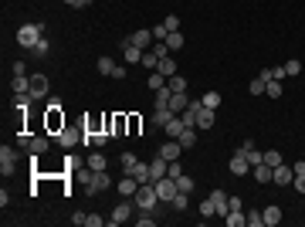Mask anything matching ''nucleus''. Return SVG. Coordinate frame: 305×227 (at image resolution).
Returning <instances> with one entry per match:
<instances>
[{
	"label": "nucleus",
	"mask_w": 305,
	"mask_h": 227,
	"mask_svg": "<svg viewBox=\"0 0 305 227\" xmlns=\"http://www.w3.org/2000/svg\"><path fill=\"white\" fill-rule=\"evenodd\" d=\"M41 38H44V27H41V24H24V27H17V44L24 51H31Z\"/></svg>",
	"instance_id": "nucleus-1"
},
{
	"label": "nucleus",
	"mask_w": 305,
	"mask_h": 227,
	"mask_svg": "<svg viewBox=\"0 0 305 227\" xmlns=\"http://www.w3.org/2000/svg\"><path fill=\"white\" fill-rule=\"evenodd\" d=\"M133 200H136V207H139V210H152L156 204H163L152 183H139V190H136V197H133Z\"/></svg>",
	"instance_id": "nucleus-2"
},
{
	"label": "nucleus",
	"mask_w": 305,
	"mask_h": 227,
	"mask_svg": "<svg viewBox=\"0 0 305 227\" xmlns=\"http://www.w3.org/2000/svg\"><path fill=\"white\" fill-rule=\"evenodd\" d=\"M152 187H156V193H159V200H163V204H173V197L180 193V187H176V180H173L170 173H166V176H159Z\"/></svg>",
	"instance_id": "nucleus-3"
},
{
	"label": "nucleus",
	"mask_w": 305,
	"mask_h": 227,
	"mask_svg": "<svg viewBox=\"0 0 305 227\" xmlns=\"http://www.w3.org/2000/svg\"><path fill=\"white\" fill-rule=\"evenodd\" d=\"M65 129V115H61V102L51 98V105H48V133H61Z\"/></svg>",
	"instance_id": "nucleus-4"
},
{
	"label": "nucleus",
	"mask_w": 305,
	"mask_h": 227,
	"mask_svg": "<svg viewBox=\"0 0 305 227\" xmlns=\"http://www.w3.org/2000/svg\"><path fill=\"white\" fill-rule=\"evenodd\" d=\"M133 210H136V200H129V197H126V200H122V204H119V207L112 210V217H109V227L126 224V221L133 217Z\"/></svg>",
	"instance_id": "nucleus-5"
},
{
	"label": "nucleus",
	"mask_w": 305,
	"mask_h": 227,
	"mask_svg": "<svg viewBox=\"0 0 305 227\" xmlns=\"http://www.w3.org/2000/svg\"><path fill=\"white\" fill-rule=\"evenodd\" d=\"M0 173H3V176H14V173H17V150H10V146L0 150Z\"/></svg>",
	"instance_id": "nucleus-6"
},
{
	"label": "nucleus",
	"mask_w": 305,
	"mask_h": 227,
	"mask_svg": "<svg viewBox=\"0 0 305 227\" xmlns=\"http://www.w3.org/2000/svg\"><path fill=\"white\" fill-rule=\"evenodd\" d=\"M109 187H112V176H109V170H95L85 190H88V193H102V190H109Z\"/></svg>",
	"instance_id": "nucleus-7"
},
{
	"label": "nucleus",
	"mask_w": 305,
	"mask_h": 227,
	"mask_svg": "<svg viewBox=\"0 0 305 227\" xmlns=\"http://www.w3.org/2000/svg\"><path fill=\"white\" fill-rule=\"evenodd\" d=\"M292 180H295V170L285 166V163H278V166L271 170V183H275V187H292Z\"/></svg>",
	"instance_id": "nucleus-8"
},
{
	"label": "nucleus",
	"mask_w": 305,
	"mask_h": 227,
	"mask_svg": "<svg viewBox=\"0 0 305 227\" xmlns=\"http://www.w3.org/2000/svg\"><path fill=\"white\" fill-rule=\"evenodd\" d=\"M31 95H34V102H41V98L51 95V81H48V75H34L31 78Z\"/></svg>",
	"instance_id": "nucleus-9"
},
{
	"label": "nucleus",
	"mask_w": 305,
	"mask_h": 227,
	"mask_svg": "<svg viewBox=\"0 0 305 227\" xmlns=\"http://www.w3.org/2000/svg\"><path fill=\"white\" fill-rule=\"evenodd\" d=\"M228 166H230V173H234V176H244V173L251 170V159H248V152H244V150H237L234 156H230V163H228Z\"/></svg>",
	"instance_id": "nucleus-10"
},
{
	"label": "nucleus",
	"mask_w": 305,
	"mask_h": 227,
	"mask_svg": "<svg viewBox=\"0 0 305 227\" xmlns=\"http://www.w3.org/2000/svg\"><path fill=\"white\" fill-rule=\"evenodd\" d=\"M210 200H214L217 217H228V214H230V197L224 193V190H210Z\"/></svg>",
	"instance_id": "nucleus-11"
},
{
	"label": "nucleus",
	"mask_w": 305,
	"mask_h": 227,
	"mask_svg": "<svg viewBox=\"0 0 305 227\" xmlns=\"http://www.w3.org/2000/svg\"><path fill=\"white\" fill-rule=\"evenodd\" d=\"M143 55H146L143 48H136L129 38H122V58H126V65H139V61H143Z\"/></svg>",
	"instance_id": "nucleus-12"
},
{
	"label": "nucleus",
	"mask_w": 305,
	"mask_h": 227,
	"mask_svg": "<svg viewBox=\"0 0 305 227\" xmlns=\"http://www.w3.org/2000/svg\"><path fill=\"white\" fill-rule=\"evenodd\" d=\"M81 136H85V133H78V129H72V126H65V129H61L55 139L65 146V150H72V146H78V143H81Z\"/></svg>",
	"instance_id": "nucleus-13"
},
{
	"label": "nucleus",
	"mask_w": 305,
	"mask_h": 227,
	"mask_svg": "<svg viewBox=\"0 0 305 227\" xmlns=\"http://www.w3.org/2000/svg\"><path fill=\"white\" fill-rule=\"evenodd\" d=\"M129 41H133L136 48H143V51H150V48H152V41H156V38H152V31H150V27H139L136 34H129Z\"/></svg>",
	"instance_id": "nucleus-14"
},
{
	"label": "nucleus",
	"mask_w": 305,
	"mask_h": 227,
	"mask_svg": "<svg viewBox=\"0 0 305 227\" xmlns=\"http://www.w3.org/2000/svg\"><path fill=\"white\" fill-rule=\"evenodd\" d=\"M217 122V115H214V109H207L204 102H200V109H197V129H210Z\"/></svg>",
	"instance_id": "nucleus-15"
},
{
	"label": "nucleus",
	"mask_w": 305,
	"mask_h": 227,
	"mask_svg": "<svg viewBox=\"0 0 305 227\" xmlns=\"http://www.w3.org/2000/svg\"><path fill=\"white\" fill-rule=\"evenodd\" d=\"M166 166H170V159H163V156L156 152V159L150 163V183H156L159 176H166Z\"/></svg>",
	"instance_id": "nucleus-16"
},
{
	"label": "nucleus",
	"mask_w": 305,
	"mask_h": 227,
	"mask_svg": "<svg viewBox=\"0 0 305 227\" xmlns=\"http://www.w3.org/2000/svg\"><path fill=\"white\" fill-rule=\"evenodd\" d=\"M115 190H119L122 197H136V190H139V180H136V176H129V173H126V176H122V180L115 183Z\"/></svg>",
	"instance_id": "nucleus-17"
},
{
	"label": "nucleus",
	"mask_w": 305,
	"mask_h": 227,
	"mask_svg": "<svg viewBox=\"0 0 305 227\" xmlns=\"http://www.w3.org/2000/svg\"><path fill=\"white\" fill-rule=\"evenodd\" d=\"M109 139H112V136L105 133V129H102V133H85V136H81V143H85V146H95V150H102Z\"/></svg>",
	"instance_id": "nucleus-18"
},
{
	"label": "nucleus",
	"mask_w": 305,
	"mask_h": 227,
	"mask_svg": "<svg viewBox=\"0 0 305 227\" xmlns=\"http://www.w3.org/2000/svg\"><path fill=\"white\" fill-rule=\"evenodd\" d=\"M112 136L115 139H119V136H129V115H122V112L112 115Z\"/></svg>",
	"instance_id": "nucleus-19"
},
{
	"label": "nucleus",
	"mask_w": 305,
	"mask_h": 227,
	"mask_svg": "<svg viewBox=\"0 0 305 227\" xmlns=\"http://www.w3.org/2000/svg\"><path fill=\"white\" fill-rule=\"evenodd\" d=\"M180 152H183V146H180L176 139H166V143L159 146V156H163V159H180Z\"/></svg>",
	"instance_id": "nucleus-20"
},
{
	"label": "nucleus",
	"mask_w": 305,
	"mask_h": 227,
	"mask_svg": "<svg viewBox=\"0 0 305 227\" xmlns=\"http://www.w3.org/2000/svg\"><path fill=\"white\" fill-rule=\"evenodd\" d=\"M173 115H176V112H173L170 105H166V109H152V115H150V122H152V126H159V129H163V126H166V122H170Z\"/></svg>",
	"instance_id": "nucleus-21"
},
{
	"label": "nucleus",
	"mask_w": 305,
	"mask_h": 227,
	"mask_svg": "<svg viewBox=\"0 0 305 227\" xmlns=\"http://www.w3.org/2000/svg\"><path fill=\"white\" fill-rule=\"evenodd\" d=\"M170 98H173L170 85H163L159 92H152V109H166V105H170Z\"/></svg>",
	"instance_id": "nucleus-22"
},
{
	"label": "nucleus",
	"mask_w": 305,
	"mask_h": 227,
	"mask_svg": "<svg viewBox=\"0 0 305 227\" xmlns=\"http://www.w3.org/2000/svg\"><path fill=\"white\" fill-rule=\"evenodd\" d=\"M156 72H159L163 78H173V75H176V61H173L170 55H163V58H159V65H156Z\"/></svg>",
	"instance_id": "nucleus-23"
},
{
	"label": "nucleus",
	"mask_w": 305,
	"mask_h": 227,
	"mask_svg": "<svg viewBox=\"0 0 305 227\" xmlns=\"http://www.w3.org/2000/svg\"><path fill=\"white\" fill-rule=\"evenodd\" d=\"M163 129H166V136H170V139H180L187 126H183V119H180V115H173V119L166 122V126H163Z\"/></svg>",
	"instance_id": "nucleus-24"
},
{
	"label": "nucleus",
	"mask_w": 305,
	"mask_h": 227,
	"mask_svg": "<svg viewBox=\"0 0 305 227\" xmlns=\"http://www.w3.org/2000/svg\"><path fill=\"white\" fill-rule=\"evenodd\" d=\"M261 214H265V227H278V224H282V210H278V204L265 207Z\"/></svg>",
	"instance_id": "nucleus-25"
},
{
	"label": "nucleus",
	"mask_w": 305,
	"mask_h": 227,
	"mask_svg": "<svg viewBox=\"0 0 305 227\" xmlns=\"http://www.w3.org/2000/svg\"><path fill=\"white\" fill-rule=\"evenodd\" d=\"M187 105H190V95H187V92H173V98H170V109H173V112L180 115Z\"/></svg>",
	"instance_id": "nucleus-26"
},
{
	"label": "nucleus",
	"mask_w": 305,
	"mask_h": 227,
	"mask_svg": "<svg viewBox=\"0 0 305 227\" xmlns=\"http://www.w3.org/2000/svg\"><path fill=\"white\" fill-rule=\"evenodd\" d=\"M176 143H180L183 150H193V146H197V126H187V129H183V136H180Z\"/></svg>",
	"instance_id": "nucleus-27"
},
{
	"label": "nucleus",
	"mask_w": 305,
	"mask_h": 227,
	"mask_svg": "<svg viewBox=\"0 0 305 227\" xmlns=\"http://www.w3.org/2000/svg\"><path fill=\"white\" fill-rule=\"evenodd\" d=\"M10 88H14V95H27V92H31V78H27V75H14Z\"/></svg>",
	"instance_id": "nucleus-28"
},
{
	"label": "nucleus",
	"mask_w": 305,
	"mask_h": 227,
	"mask_svg": "<svg viewBox=\"0 0 305 227\" xmlns=\"http://www.w3.org/2000/svg\"><path fill=\"white\" fill-rule=\"evenodd\" d=\"M34 105V95L27 92V95H14V109H17L20 115H27V109Z\"/></svg>",
	"instance_id": "nucleus-29"
},
{
	"label": "nucleus",
	"mask_w": 305,
	"mask_h": 227,
	"mask_svg": "<svg viewBox=\"0 0 305 227\" xmlns=\"http://www.w3.org/2000/svg\"><path fill=\"white\" fill-rule=\"evenodd\" d=\"M48 146H51V139H48V136H34V143H31V156L48 152Z\"/></svg>",
	"instance_id": "nucleus-30"
},
{
	"label": "nucleus",
	"mask_w": 305,
	"mask_h": 227,
	"mask_svg": "<svg viewBox=\"0 0 305 227\" xmlns=\"http://www.w3.org/2000/svg\"><path fill=\"white\" fill-rule=\"evenodd\" d=\"M251 170H254V180H258V183H271V166H268V163H258V166H251Z\"/></svg>",
	"instance_id": "nucleus-31"
},
{
	"label": "nucleus",
	"mask_w": 305,
	"mask_h": 227,
	"mask_svg": "<svg viewBox=\"0 0 305 227\" xmlns=\"http://www.w3.org/2000/svg\"><path fill=\"white\" fill-rule=\"evenodd\" d=\"M244 227H265V214L261 210H248L244 214Z\"/></svg>",
	"instance_id": "nucleus-32"
},
{
	"label": "nucleus",
	"mask_w": 305,
	"mask_h": 227,
	"mask_svg": "<svg viewBox=\"0 0 305 227\" xmlns=\"http://www.w3.org/2000/svg\"><path fill=\"white\" fill-rule=\"evenodd\" d=\"M95 68H98V75H112V72H115V61H112L109 55H102V58L95 61Z\"/></svg>",
	"instance_id": "nucleus-33"
},
{
	"label": "nucleus",
	"mask_w": 305,
	"mask_h": 227,
	"mask_svg": "<svg viewBox=\"0 0 305 227\" xmlns=\"http://www.w3.org/2000/svg\"><path fill=\"white\" fill-rule=\"evenodd\" d=\"M136 163H139V159H136V152H122V156H119V166H122V173H133Z\"/></svg>",
	"instance_id": "nucleus-34"
},
{
	"label": "nucleus",
	"mask_w": 305,
	"mask_h": 227,
	"mask_svg": "<svg viewBox=\"0 0 305 227\" xmlns=\"http://www.w3.org/2000/svg\"><path fill=\"white\" fill-rule=\"evenodd\" d=\"M183 44H187V41H183L180 31H170V34H166V48H170V51H180Z\"/></svg>",
	"instance_id": "nucleus-35"
},
{
	"label": "nucleus",
	"mask_w": 305,
	"mask_h": 227,
	"mask_svg": "<svg viewBox=\"0 0 305 227\" xmlns=\"http://www.w3.org/2000/svg\"><path fill=\"white\" fill-rule=\"evenodd\" d=\"M31 55H34V58H48V55H51V41H48V38H41L38 44L31 48Z\"/></svg>",
	"instance_id": "nucleus-36"
},
{
	"label": "nucleus",
	"mask_w": 305,
	"mask_h": 227,
	"mask_svg": "<svg viewBox=\"0 0 305 227\" xmlns=\"http://www.w3.org/2000/svg\"><path fill=\"white\" fill-rule=\"evenodd\" d=\"M129 176H136L139 183H150V163H136V170Z\"/></svg>",
	"instance_id": "nucleus-37"
},
{
	"label": "nucleus",
	"mask_w": 305,
	"mask_h": 227,
	"mask_svg": "<svg viewBox=\"0 0 305 227\" xmlns=\"http://www.w3.org/2000/svg\"><path fill=\"white\" fill-rule=\"evenodd\" d=\"M224 224L228 227H244V210H230L228 217H224Z\"/></svg>",
	"instance_id": "nucleus-38"
},
{
	"label": "nucleus",
	"mask_w": 305,
	"mask_h": 227,
	"mask_svg": "<svg viewBox=\"0 0 305 227\" xmlns=\"http://www.w3.org/2000/svg\"><path fill=\"white\" fill-rule=\"evenodd\" d=\"M88 166H92V170H105V166H109V159H105V156L95 150L92 156H88Z\"/></svg>",
	"instance_id": "nucleus-39"
},
{
	"label": "nucleus",
	"mask_w": 305,
	"mask_h": 227,
	"mask_svg": "<svg viewBox=\"0 0 305 227\" xmlns=\"http://www.w3.org/2000/svg\"><path fill=\"white\" fill-rule=\"evenodd\" d=\"M166 85H170V92H187V78H183V75L166 78Z\"/></svg>",
	"instance_id": "nucleus-40"
},
{
	"label": "nucleus",
	"mask_w": 305,
	"mask_h": 227,
	"mask_svg": "<svg viewBox=\"0 0 305 227\" xmlns=\"http://www.w3.org/2000/svg\"><path fill=\"white\" fill-rule=\"evenodd\" d=\"M156 65H159V55H156V51H146V55H143V68H150V72H156Z\"/></svg>",
	"instance_id": "nucleus-41"
},
{
	"label": "nucleus",
	"mask_w": 305,
	"mask_h": 227,
	"mask_svg": "<svg viewBox=\"0 0 305 227\" xmlns=\"http://www.w3.org/2000/svg\"><path fill=\"white\" fill-rule=\"evenodd\" d=\"M187 204H190V193H183V190H180V193L173 197L170 207H173V210H187Z\"/></svg>",
	"instance_id": "nucleus-42"
},
{
	"label": "nucleus",
	"mask_w": 305,
	"mask_h": 227,
	"mask_svg": "<svg viewBox=\"0 0 305 227\" xmlns=\"http://www.w3.org/2000/svg\"><path fill=\"white\" fill-rule=\"evenodd\" d=\"M146 85H150L152 92H159V88H163V85H166V78L159 75V72H152V75H150V78H146Z\"/></svg>",
	"instance_id": "nucleus-43"
},
{
	"label": "nucleus",
	"mask_w": 305,
	"mask_h": 227,
	"mask_svg": "<svg viewBox=\"0 0 305 227\" xmlns=\"http://www.w3.org/2000/svg\"><path fill=\"white\" fill-rule=\"evenodd\" d=\"M265 95H268V98H282V81H268Z\"/></svg>",
	"instance_id": "nucleus-44"
},
{
	"label": "nucleus",
	"mask_w": 305,
	"mask_h": 227,
	"mask_svg": "<svg viewBox=\"0 0 305 227\" xmlns=\"http://www.w3.org/2000/svg\"><path fill=\"white\" fill-rule=\"evenodd\" d=\"M200 102H204L207 109H217V105H221V92H207L204 98H200Z\"/></svg>",
	"instance_id": "nucleus-45"
},
{
	"label": "nucleus",
	"mask_w": 305,
	"mask_h": 227,
	"mask_svg": "<svg viewBox=\"0 0 305 227\" xmlns=\"http://www.w3.org/2000/svg\"><path fill=\"white\" fill-rule=\"evenodd\" d=\"M265 163L271 166V170H275V166L282 163V152H278V150H268V152H265Z\"/></svg>",
	"instance_id": "nucleus-46"
},
{
	"label": "nucleus",
	"mask_w": 305,
	"mask_h": 227,
	"mask_svg": "<svg viewBox=\"0 0 305 227\" xmlns=\"http://www.w3.org/2000/svg\"><path fill=\"white\" fill-rule=\"evenodd\" d=\"M265 85H268V78H254V81H251V95H265Z\"/></svg>",
	"instance_id": "nucleus-47"
},
{
	"label": "nucleus",
	"mask_w": 305,
	"mask_h": 227,
	"mask_svg": "<svg viewBox=\"0 0 305 227\" xmlns=\"http://www.w3.org/2000/svg\"><path fill=\"white\" fill-rule=\"evenodd\" d=\"M176 187L183 190V193H193V180L187 176V173H183V176H176Z\"/></svg>",
	"instance_id": "nucleus-48"
},
{
	"label": "nucleus",
	"mask_w": 305,
	"mask_h": 227,
	"mask_svg": "<svg viewBox=\"0 0 305 227\" xmlns=\"http://www.w3.org/2000/svg\"><path fill=\"white\" fill-rule=\"evenodd\" d=\"M156 224V217H150V210H143L139 217H136V227H152Z\"/></svg>",
	"instance_id": "nucleus-49"
},
{
	"label": "nucleus",
	"mask_w": 305,
	"mask_h": 227,
	"mask_svg": "<svg viewBox=\"0 0 305 227\" xmlns=\"http://www.w3.org/2000/svg\"><path fill=\"white\" fill-rule=\"evenodd\" d=\"M200 217H217V210H214V200H204V204H200Z\"/></svg>",
	"instance_id": "nucleus-50"
},
{
	"label": "nucleus",
	"mask_w": 305,
	"mask_h": 227,
	"mask_svg": "<svg viewBox=\"0 0 305 227\" xmlns=\"http://www.w3.org/2000/svg\"><path fill=\"white\" fill-rule=\"evenodd\" d=\"M166 173H170L173 180H176V176H183V166H180V159H170V166H166Z\"/></svg>",
	"instance_id": "nucleus-51"
},
{
	"label": "nucleus",
	"mask_w": 305,
	"mask_h": 227,
	"mask_svg": "<svg viewBox=\"0 0 305 227\" xmlns=\"http://www.w3.org/2000/svg\"><path fill=\"white\" fill-rule=\"evenodd\" d=\"M31 143H34V136H27V133H20V136H17V146H20V150L31 152Z\"/></svg>",
	"instance_id": "nucleus-52"
},
{
	"label": "nucleus",
	"mask_w": 305,
	"mask_h": 227,
	"mask_svg": "<svg viewBox=\"0 0 305 227\" xmlns=\"http://www.w3.org/2000/svg\"><path fill=\"white\" fill-rule=\"evenodd\" d=\"M163 27H166V31H180V17H176V14H170V17L163 20Z\"/></svg>",
	"instance_id": "nucleus-53"
},
{
	"label": "nucleus",
	"mask_w": 305,
	"mask_h": 227,
	"mask_svg": "<svg viewBox=\"0 0 305 227\" xmlns=\"http://www.w3.org/2000/svg\"><path fill=\"white\" fill-rule=\"evenodd\" d=\"M292 190L305 193V173H295V180H292Z\"/></svg>",
	"instance_id": "nucleus-54"
},
{
	"label": "nucleus",
	"mask_w": 305,
	"mask_h": 227,
	"mask_svg": "<svg viewBox=\"0 0 305 227\" xmlns=\"http://www.w3.org/2000/svg\"><path fill=\"white\" fill-rule=\"evenodd\" d=\"M285 72H288V75H299V72H302V65H299L295 58H288V61H285Z\"/></svg>",
	"instance_id": "nucleus-55"
},
{
	"label": "nucleus",
	"mask_w": 305,
	"mask_h": 227,
	"mask_svg": "<svg viewBox=\"0 0 305 227\" xmlns=\"http://www.w3.org/2000/svg\"><path fill=\"white\" fill-rule=\"evenodd\" d=\"M102 224H109L105 217H98V214H88V227H102Z\"/></svg>",
	"instance_id": "nucleus-56"
},
{
	"label": "nucleus",
	"mask_w": 305,
	"mask_h": 227,
	"mask_svg": "<svg viewBox=\"0 0 305 227\" xmlns=\"http://www.w3.org/2000/svg\"><path fill=\"white\" fill-rule=\"evenodd\" d=\"M129 136H139V115H129Z\"/></svg>",
	"instance_id": "nucleus-57"
},
{
	"label": "nucleus",
	"mask_w": 305,
	"mask_h": 227,
	"mask_svg": "<svg viewBox=\"0 0 305 227\" xmlns=\"http://www.w3.org/2000/svg\"><path fill=\"white\" fill-rule=\"evenodd\" d=\"M166 34H170V31H166L163 24H159V27H152V38H156V41H166Z\"/></svg>",
	"instance_id": "nucleus-58"
},
{
	"label": "nucleus",
	"mask_w": 305,
	"mask_h": 227,
	"mask_svg": "<svg viewBox=\"0 0 305 227\" xmlns=\"http://www.w3.org/2000/svg\"><path fill=\"white\" fill-rule=\"evenodd\" d=\"M129 75V68H126V65H115V72H112V78H119V81H122V78Z\"/></svg>",
	"instance_id": "nucleus-59"
},
{
	"label": "nucleus",
	"mask_w": 305,
	"mask_h": 227,
	"mask_svg": "<svg viewBox=\"0 0 305 227\" xmlns=\"http://www.w3.org/2000/svg\"><path fill=\"white\" fill-rule=\"evenodd\" d=\"M72 224H78V227H85V224H88V214H75V217H72Z\"/></svg>",
	"instance_id": "nucleus-60"
},
{
	"label": "nucleus",
	"mask_w": 305,
	"mask_h": 227,
	"mask_svg": "<svg viewBox=\"0 0 305 227\" xmlns=\"http://www.w3.org/2000/svg\"><path fill=\"white\" fill-rule=\"evenodd\" d=\"M14 75H27V65H24V61H14Z\"/></svg>",
	"instance_id": "nucleus-61"
},
{
	"label": "nucleus",
	"mask_w": 305,
	"mask_h": 227,
	"mask_svg": "<svg viewBox=\"0 0 305 227\" xmlns=\"http://www.w3.org/2000/svg\"><path fill=\"white\" fill-rule=\"evenodd\" d=\"M68 7H88V0H65Z\"/></svg>",
	"instance_id": "nucleus-62"
},
{
	"label": "nucleus",
	"mask_w": 305,
	"mask_h": 227,
	"mask_svg": "<svg viewBox=\"0 0 305 227\" xmlns=\"http://www.w3.org/2000/svg\"><path fill=\"white\" fill-rule=\"evenodd\" d=\"M292 170H295V173H305V159H299V163H295Z\"/></svg>",
	"instance_id": "nucleus-63"
}]
</instances>
